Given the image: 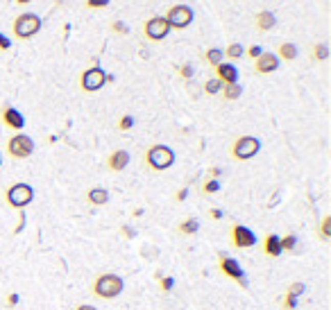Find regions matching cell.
<instances>
[{"mask_svg": "<svg viewBox=\"0 0 331 310\" xmlns=\"http://www.w3.org/2000/svg\"><path fill=\"white\" fill-rule=\"evenodd\" d=\"M123 290H125L123 276L114 274V272H104V274H98L96 281L91 283V292L96 294L98 299H104V301L120 297V294H123Z\"/></svg>", "mask_w": 331, "mask_h": 310, "instance_id": "6da1fadb", "label": "cell"}, {"mask_svg": "<svg viewBox=\"0 0 331 310\" xmlns=\"http://www.w3.org/2000/svg\"><path fill=\"white\" fill-rule=\"evenodd\" d=\"M143 161H145V165H148L150 170L164 172V170H168V168H172V163H175V150L168 147V145H161V143L150 145L148 150H145V154H143Z\"/></svg>", "mask_w": 331, "mask_h": 310, "instance_id": "7a4b0ae2", "label": "cell"}, {"mask_svg": "<svg viewBox=\"0 0 331 310\" xmlns=\"http://www.w3.org/2000/svg\"><path fill=\"white\" fill-rule=\"evenodd\" d=\"M41 25H43L41 23V16H36V14H32V12L18 14L12 23V34L16 36L18 41H28L41 32Z\"/></svg>", "mask_w": 331, "mask_h": 310, "instance_id": "3957f363", "label": "cell"}, {"mask_svg": "<svg viewBox=\"0 0 331 310\" xmlns=\"http://www.w3.org/2000/svg\"><path fill=\"white\" fill-rule=\"evenodd\" d=\"M261 152V140L256 136H238L229 147L234 161H250Z\"/></svg>", "mask_w": 331, "mask_h": 310, "instance_id": "277c9868", "label": "cell"}, {"mask_svg": "<svg viewBox=\"0 0 331 310\" xmlns=\"http://www.w3.org/2000/svg\"><path fill=\"white\" fill-rule=\"evenodd\" d=\"M5 199H7V204L12 208H18V211H23L25 206H30L34 199V188L30 186V183H12V186L5 190Z\"/></svg>", "mask_w": 331, "mask_h": 310, "instance_id": "5b68a950", "label": "cell"}, {"mask_svg": "<svg viewBox=\"0 0 331 310\" xmlns=\"http://www.w3.org/2000/svg\"><path fill=\"white\" fill-rule=\"evenodd\" d=\"M218 270L223 272V276H227V278H232V281H236L240 288H248L250 285L248 276H245L243 267H240V263L236 260V258H232V256L220 254L218 256Z\"/></svg>", "mask_w": 331, "mask_h": 310, "instance_id": "8992f818", "label": "cell"}, {"mask_svg": "<svg viewBox=\"0 0 331 310\" xmlns=\"http://www.w3.org/2000/svg\"><path fill=\"white\" fill-rule=\"evenodd\" d=\"M193 9L188 7V5H172V7H168V12L164 14L166 23L170 25V30H184L188 28V25L193 23Z\"/></svg>", "mask_w": 331, "mask_h": 310, "instance_id": "52a82bcc", "label": "cell"}, {"mask_svg": "<svg viewBox=\"0 0 331 310\" xmlns=\"http://www.w3.org/2000/svg\"><path fill=\"white\" fill-rule=\"evenodd\" d=\"M7 154L12 159H30L34 154V140L28 134H14L7 140Z\"/></svg>", "mask_w": 331, "mask_h": 310, "instance_id": "ba28073f", "label": "cell"}, {"mask_svg": "<svg viewBox=\"0 0 331 310\" xmlns=\"http://www.w3.org/2000/svg\"><path fill=\"white\" fill-rule=\"evenodd\" d=\"M107 77L109 75L100 66H91L80 75V88L84 93H96L107 84Z\"/></svg>", "mask_w": 331, "mask_h": 310, "instance_id": "9c48e42d", "label": "cell"}, {"mask_svg": "<svg viewBox=\"0 0 331 310\" xmlns=\"http://www.w3.org/2000/svg\"><path fill=\"white\" fill-rule=\"evenodd\" d=\"M168 32H170V25L166 23L164 16H152L143 23V36L148 41H164Z\"/></svg>", "mask_w": 331, "mask_h": 310, "instance_id": "30bf717a", "label": "cell"}, {"mask_svg": "<svg viewBox=\"0 0 331 310\" xmlns=\"http://www.w3.org/2000/svg\"><path fill=\"white\" fill-rule=\"evenodd\" d=\"M256 240H259L256 233L245 224H234L232 227V245L236 249H250V247L256 245Z\"/></svg>", "mask_w": 331, "mask_h": 310, "instance_id": "8fae6325", "label": "cell"}, {"mask_svg": "<svg viewBox=\"0 0 331 310\" xmlns=\"http://www.w3.org/2000/svg\"><path fill=\"white\" fill-rule=\"evenodd\" d=\"M0 120H3L5 127H9L14 131H20L25 127L23 113H20L18 109H14V107H3V109H0Z\"/></svg>", "mask_w": 331, "mask_h": 310, "instance_id": "7c38bea8", "label": "cell"}, {"mask_svg": "<svg viewBox=\"0 0 331 310\" xmlns=\"http://www.w3.org/2000/svg\"><path fill=\"white\" fill-rule=\"evenodd\" d=\"M279 68V57L275 52H263L259 59H254V73L256 75H270Z\"/></svg>", "mask_w": 331, "mask_h": 310, "instance_id": "4fadbf2b", "label": "cell"}, {"mask_svg": "<svg viewBox=\"0 0 331 310\" xmlns=\"http://www.w3.org/2000/svg\"><path fill=\"white\" fill-rule=\"evenodd\" d=\"M213 70H215V80L223 82V86L225 84H238V68H236L232 61H223V64H218Z\"/></svg>", "mask_w": 331, "mask_h": 310, "instance_id": "5bb4252c", "label": "cell"}, {"mask_svg": "<svg viewBox=\"0 0 331 310\" xmlns=\"http://www.w3.org/2000/svg\"><path fill=\"white\" fill-rule=\"evenodd\" d=\"M129 165V152L127 150H114L107 156V170L112 172H123Z\"/></svg>", "mask_w": 331, "mask_h": 310, "instance_id": "9a60e30c", "label": "cell"}, {"mask_svg": "<svg viewBox=\"0 0 331 310\" xmlns=\"http://www.w3.org/2000/svg\"><path fill=\"white\" fill-rule=\"evenodd\" d=\"M254 25H256L259 32H270V30L277 25V16L270 12V9H261V12L254 16Z\"/></svg>", "mask_w": 331, "mask_h": 310, "instance_id": "2e32d148", "label": "cell"}, {"mask_svg": "<svg viewBox=\"0 0 331 310\" xmlns=\"http://www.w3.org/2000/svg\"><path fill=\"white\" fill-rule=\"evenodd\" d=\"M261 249H263L266 256H272V258H279L283 254L281 251V243H279V235L277 233H268L263 238V245H261Z\"/></svg>", "mask_w": 331, "mask_h": 310, "instance_id": "e0dca14e", "label": "cell"}, {"mask_svg": "<svg viewBox=\"0 0 331 310\" xmlns=\"http://www.w3.org/2000/svg\"><path fill=\"white\" fill-rule=\"evenodd\" d=\"M86 202L91 204V206H104V204L109 202V190L102 186L91 188V190L86 193Z\"/></svg>", "mask_w": 331, "mask_h": 310, "instance_id": "ac0fdd59", "label": "cell"}, {"mask_svg": "<svg viewBox=\"0 0 331 310\" xmlns=\"http://www.w3.org/2000/svg\"><path fill=\"white\" fill-rule=\"evenodd\" d=\"M277 57H279V59H283V61L297 59V45L291 43V41H283L279 48H277Z\"/></svg>", "mask_w": 331, "mask_h": 310, "instance_id": "d6986e66", "label": "cell"}, {"mask_svg": "<svg viewBox=\"0 0 331 310\" xmlns=\"http://www.w3.org/2000/svg\"><path fill=\"white\" fill-rule=\"evenodd\" d=\"M177 231H180L182 235H195L200 231V222L195 218H188V220H182L180 224H177Z\"/></svg>", "mask_w": 331, "mask_h": 310, "instance_id": "ffe728a7", "label": "cell"}, {"mask_svg": "<svg viewBox=\"0 0 331 310\" xmlns=\"http://www.w3.org/2000/svg\"><path fill=\"white\" fill-rule=\"evenodd\" d=\"M220 93H223V98L227 100V102H234V100H238L243 96V86H240V84H225Z\"/></svg>", "mask_w": 331, "mask_h": 310, "instance_id": "44dd1931", "label": "cell"}, {"mask_svg": "<svg viewBox=\"0 0 331 310\" xmlns=\"http://www.w3.org/2000/svg\"><path fill=\"white\" fill-rule=\"evenodd\" d=\"M223 57H225V52L223 48H209L207 52H204V61H207L209 66H218V64H223Z\"/></svg>", "mask_w": 331, "mask_h": 310, "instance_id": "7402d4cb", "label": "cell"}, {"mask_svg": "<svg viewBox=\"0 0 331 310\" xmlns=\"http://www.w3.org/2000/svg\"><path fill=\"white\" fill-rule=\"evenodd\" d=\"M311 59L313 61H327L329 59V45L324 43H315L313 45V50H311Z\"/></svg>", "mask_w": 331, "mask_h": 310, "instance_id": "603a6c76", "label": "cell"}, {"mask_svg": "<svg viewBox=\"0 0 331 310\" xmlns=\"http://www.w3.org/2000/svg\"><path fill=\"white\" fill-rule=\"evenodd\" d=\"M318 235H320V240H331V215H324L322 218V222H320V227H318Z\"/></svg>", "mask_w": 331, "mask_h": 310, "instance_id": "cb8c5ba5", "label": "cell"}, {"mask_svg": "<svg viewBox=\"0 0 331 310\" xmlns=\"http://www.w3.org/2000/svg\"><path fill=\"white\" fill-rule=\"evenodd\" d=\"M223 52H225V57H229V59H240V57L245 55V48L240 43H229Z\"/></svg>", "mask_w": 331, "mask_h": 310, "instance_id": "d4e9b609", "label": "cell"}, {"mask_svg": "<svg viewBox=\"0 0 331 310\" xmlns=\"http://www.w3.org/2000/svg\"><path fill=\"white\" fill-rule=\"evenodd\" d=\"M220 91H223V82L220 80L211 77L209 82H204V93H207V96H218Z\"/></svg>", "mask_w": 331, "mask_h": 310, "instance_id": "484cf974", "label": "cell"}, {"mask_svg": "<svg viewBox=\"0 0 331 310\" xmlns=\"http://www.w3.org/2000/svg\"><path fill=\"white\" fill-rule=\"evenodd\" d=\"M279 243H281V251H295L297 235L295 233H288V235H283V238H279Z\"/></svg>", "mask_w": 331, "mask_h": 310, "instance_id": "4316f807", "label": "cell"}, {"mask_svg": "<svg viewBox=\"0 0 331 310\" xmlns=\"http://www.w3.org/2000/svg\"><path fill=\"white\" fill-rule=\"evenodd\" d=\"M220 190V181L218 179H207L202 183V195H215Z\"/></svg>", "mask_w": 331, "mask_h": 310, "instance_id": "83f0119b", "label": "cell"}, {"mask_svg": "<svg viewBox=\"0 0 331 310\" xmlns=\"http://www.w3.org/2000/svg\"><path fill=\"white\" fill-rule=\"evenodd\" d=\"M304 290H306V283H302V281H295V283H291V285H288V294H293V297L295 299H299L304 294Z\"/></svg>", "mask_w": 331, "mask_h": 310, "instance_id": "f1b7e54d", "label": "cell"}, {"mask_svg": "<svg viewBox=\"0 0 331 310\" xmlns=\"http://www.w3.org/2000/svg\"><path fill=\"white\" fill-rule=\"evenodd\" d=\"M134 127V118L129 113H125V115H120L118 118V131H129Z\"/></svg>", "mask_w": 331, "mask_h": 310, "instance_id": "f546056e", "label": "cell"}, {"mask_svg": "<svg viewBox=\"0 0 331 310\" xmlns=\"http://www.w3.org/2000/svg\"><path fill=\"white\" fill-rule=\"evenodd\" d=\"M281 308L283 310H295L297 308V299L293 297V294H283V301H281Z\"/></svg>", "mask_w": 331, "mask_h": 310, "instance_id": "4dcf8cb0", "label": "cell"}, {"mask_svg": "<svg viewBox=\"0 0 331 310\" xmlns=\"http://www.w3.org/2000/svg\"><path fill=\"white\" fill-rule=\"evenodd\" d=\"M159 288L164 292H170L172 288H175V278L172 276H159Z\"/></svg>", "mask_w": 331, "mask_h": 310, "instance_id": "1f68e13d", "label": "cell"}, {"mask_svg": "<svg viewBox=\"0 0 331 310\" xmlns=\"http://www.w3.org/2000/svg\"><path fill=\"white\" fill-rule=\"evenodd\" d=\"M109 3H112V0H86L84 7L86 9H102V7H109Z\"/></svg>", "mask_w": 331, "mask_h": 310, "instance_id": "d6a6232c", "label": "cell"}, {"mask_svg": "<svg viewBox=\"0 0 331 310\" xmlns=\"http://www.w3.org/2000/svg\"><path fill=\"white\" fill-rule=\"evenodd\" d=\"M18 301H20L18 292H9V294H7V299H5V306H7V308H16V306H18Z\"/></svg>", "mask_w": 331, "mask_h": 310, "instance_id": "836d02e7", "label": "cell"}, {"mask_svg": "<svg viewBox=\"0 0 331 310\" xmlns=\"http://www.w3.org/2000/svg\"><path fill=\"white\" fill-rule=\"evenodd\" d=\"M193 73H195V68H193L191 64H184L180 66V77H184V80H191Z\"/></svg>", "mask_w": 331, "mask_h": 310, "instance_id": "e575fe53", "label": "cell"}, {"mask_svg": "<svg viewBox=\"0 0 331 310\" xmlns=\"http://www.w3.org/2000/svg\"><path fill=\"white\" fill-rule=\"evenodd\" d=\"M112 30H114L116 34H127V32H129V28L123 23V20H114V23H112Z\"/></svg>", "mask_w": 331, "mask_h": 310, "instance_id": "d590c367", "label": "cell"}, {"mask_svg": "<svg viewBox=\"0 0 331 310\" xmlns=\"http://www.w3.org/2000/svg\"><path fill=\"white\" fill-rule=\"evenodd\" d=\"M248 55H250V59H259V57L263 55V48H261V45H250Z\"/></svg>", "mask_w": 331, "mask_h": 310, "instance_id": "8d00e7d4", "label": "cell"}, {"mask_svg": "<svg viewBox=\"0 0 331 310\" xmlns=\"http://www.w3.org/2000/svg\"><path fill=\"white\" fill-rule=\"evenodd\" d=\"M9 48H12V39H9V36H5L3 32H0V52L9 50Z\"/></svg>", "mask_w": 331, "mask_h": 310, "instance_id": "74e56055", "label": "cell"}, {"mask_svg": "<svg viewBox=\"0 0 331 310\" xmlns=\"http://www.w3.org/2000/svg\"><path fill=\"white\" fill-rule=\"evenodd\" d=\"M186 197H188V188H180L175 193V202H186Z\"/></svg>", "mask_w": 331, "mask_h": 310, "instance_id": "f35d334b", "label": "cell"}, {"mask_svg": "<svg viewBox=\"0 0 331 310\" xmlns=\"http://www.w3.org/2000/svg\"><path fill=\"white\" fill-rule=\"evenodd\" d=\"M220 175H223V168H218V165L209 168V179H218Z\"/></svg>", "mask_w": 331, "mask_h": 310, "instance_id": "ab89813d", "label": "cell"}, {"mask_svg": "<svg viewBox=\"0 0 331 310\" xmlns=\"http://www.w3.org/2000/svg\"><path fill=\"white\" fill-rule=\"evenodd\" d=\"M120 233H123V235H125V238H127V240H132L134 235H136V231H134L132 227H123V229H120Z\"/></svg>", "mask_w": 331, "mask_h": 310, "instance_id": "60d3db41", "label": "cell"}, {"mask_svg": "<svg viewBox=\"0 0 331 310\" xmlns=\"http://www.w3.org/2000/svg\"><path fill=\"white\" fill-rule=\"evenodd\" d=\"M209 218H211V220H223L225 213L220 211V208H211V211H209Z\"/></svg>", "mask_w": 331, "mask_h": 310, "instance_id": "b9f144b4", "label": "cell"}, {"mask_svg": "<svg viewBox=\"0 0 331 310\" xmlns=\"http://www.w3.org/2000/svg\"><path fill=\"white\" fill-rule=\"evenodd\" d=\"M23 229H25V213L20 211V215H18V227L14 229V233H20V231H23Z\"/></svg>", "mask_w": 331, "mask_h": 310, "instance_id": "7bdbcfd3", "label": "cell"}, {"mask_svg": "<svg viewBox=\"0 0 331 310\" xmlns=\"http://www.w3.org/2000/svg\"><path fill=\"white\" fill-rule=\"evenodd\" d=\"M75 310H98V308L96 306H89V303H80Z\"/></svg>", "mask_w": 331, "mask_h": 310, "instance_id": "ee69618b", "label": "cell"}, {"mask_svg": "<svg viewBox=\"0 0 331 310\" xmlns=\"http://www.w3.org/2000/svg\"><path fill=\"white\" fill-rule=\"evenodd\" d=\"M32 0H16V5H30Z\"/></svg>", "mask_w": 331, "mask_h": 310, "instance_id": "f6af8a7d", "label": "cell"}, {"mask_svg": "<svg viewBox=\"0 0 331 310\" xmlns=\"http://www.w3.org/2000/svg\"><path fill=\"white\" fill-rule=\"evenodd\" d=\"M0 165H3V154H0Z\"/></svg>", "mask_w": 331, "mask_h": 310, "instance_id": "bcb514c9", "label": "cell"}]
</instances>
